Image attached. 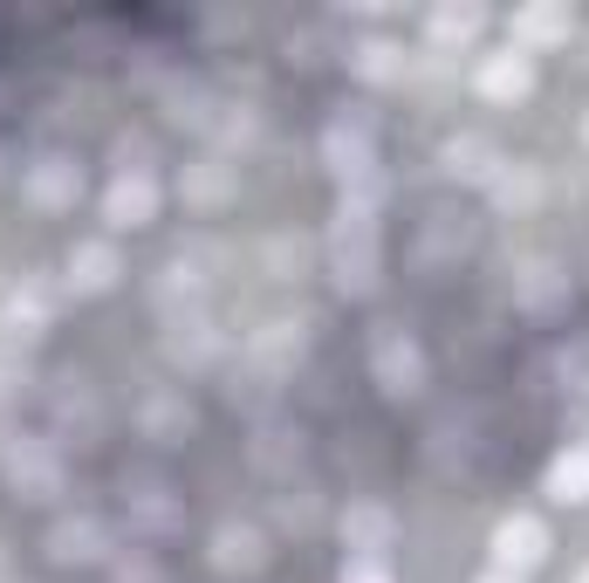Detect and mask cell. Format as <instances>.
Returning <instances> with one entry per match:
<instances>
[{
	"instance_id": "6",
	"label": "cell",
	"mask_w": 589,
	"mask_h": 583,
	"mask_svg": "<svg viewBox=\"0 0 589 583\" xmlns=\"http://www.w3.org/2000/svg\"><path fill=\"white\" fill-rule=\"evenodd\" d=\"M582 583H589V570H582Z\"/></svg>"
},
{
	"instance_id": "1",
	"label": "cell",
	"mask_w": 589,
	"mask_h": 583,
	"mask_svg": "<svg viewBox=\"0 0 589 583\" xmlns=\"http://www.w3.org/2000/svg\"><path fill=\"white\" fill-rule=\"evenodd\" d=\"M549 480H555V494H562V501H582V494H589V453H562Z\"/></svg>"
},
{
	"instance_id": "5",
	"label": "cell",
	"mask_w": 589,
	"mask_h": 583,
	"mask_svg": "<svg viewBox=\"0 0 589 583\" xmlns=\"http://www.w3.org/2000/svg\"><path fill=\"white\" fill-rule=\"evenodd\" d=\"M356 583H377V576H356Z\"/></svg>"
},
{
	"instance_id": "2",
	"label": "cell",
	"mask_w": 589,
	"mask_h": 583,
	"mask_svg": "<svg viewBox=\"0 0 589 583\" xmlns=\"http://www.w3.org/2000/svg\"><path fill=\"white\" fill-rule=\"evenodd\" d=\"M500 556L507 563H534V556H542V528L534 522H507L500 528Z\"/></svg>"
},
{
	"instance_id": "4",
	"label": "cell",
	"mask_w": 589,
	"mask_h": 583,
	"mask_svg": "<svg viewBox=\"0 0 589 583\" xmlns=\"http://www.w3.org/2000/svg\"><path fill=\"white\" fill-rule=\"evenodd\" d=\"M110 213H117V220H144V213H151V186H117Z\"/></svg>"
},
{
	"instance_id": "3",
	"label": "cell",
	"mask_w": 589,
	"mask_h": 583,
	"mask_svg": "<svg viewBox=\"0 0 589 583\" xmlns=\"http://www.w3.org/2000/svg\"><path fill=\"white\" fill-rule=\"evenodd\" d=\"M486 90H494V96H507V90H528V62H494V69H486Z\"/></svg>"
}]
</instances>
